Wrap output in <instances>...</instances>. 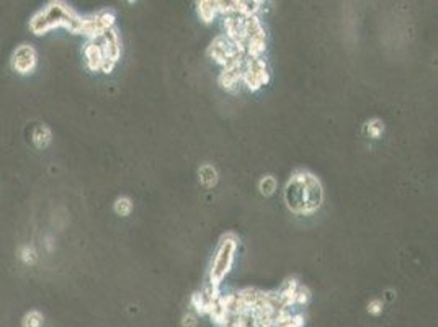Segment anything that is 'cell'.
Listing matches in <instances>:
<instances>
[{
	"label": "cell",
	"mask_w": 438,
	"mask_h": 327,
	"mask_svg": "<svg viewBox=\"0 0 438 327\" xmlns=\"http://www.w3.org/2000/svg\"><path fill=\"white\" fill-rule=\"evenodd\" d=\"M324 201L320 180L307 170H296L285 187V203L296 214H314Z\"/></svg>",
	"instance_id": "cell-1"
},
{
	"label": "cell",
	"mask_w": 438,
	"mask_h": 327,
	"mask_svg": "<svg viewBox=\"0 0 438 327\" xmlns=\"http://www.w3.org/2000/svg\"><path fill=\"white\" fill-rule=\"evenodd\" d=\"M84 18L64 2H49L36 12L30 20V30L36 36H44L54 28H66L72 35H79Z\"/></svg>",
	"instance_id": "cell-2"
},
{
	"label": "cell",
	"mask_w": 438,
	"mask_h": 327,
	"mask_svg": "<svg viewBox=\"0 0 438 327\" xmlns=\"http://www.w3.org/2000/svg\"><path fill=\"white\" fill-rule=\"evenodd\" d=\"M239 247V240L234 234H226L222 240L219 242L216 254L213 257V264L210 269V277H208V285L221 288L222 280L232 269L234 257Z\"/></svg>",
	"instance_id": "cell-3"
},
{
	"label": "cell",
	"mask_w": 438,
	"mask_h": 327,
	"mask_svg": "<svg viewBox=\"0 0 438 327\" xmlns=\"http://www.w3.org/2000/svg\"><path fill=\"white\" fill-rule=\"evenodd\" d=\"M270 80V71L266 66L265 59H245V67H244V76H242V84L249 90L262 89L263 85L268 84Z\"/></svg>",
	"instance_id": "cell-4"
},
{
	"label": "cell",
	"mask_w": 438,
	"mask_h": 327,
	"mask_svg": "<svg viewBox=\"0 0 438 327\" xmlns=\"http://www.w3.org/2000/svg\"><path fill=\"white\" fill-rule=\"evenodd\" d=\"M10 64L18 76H30L38 66V52L31 45H20L13 51Z\"/></svg>",
	"instance_id": "cell-5"
},
{
	"label": "cell",
	"mask_w": 438,
	"mask_h": 327,
	"mask_svg": "<svg viewBox=\"0 0 438 327\" xmlns=\"http://www.w3.org/2000/svg\"><path fill=\"white\" fill-rule=\"evenodd\" d=\"M98 45L101 47V51H103L105 61H110V62H115V64L120 61L121 40H120L118 31H116L115 28L105 31V33L101 35V38L98 40Z\"/></svg>",
	"instance_id": "cell-6"
},
{
	"label": "cell",
	"mask_w": 438,
	"mask_h": 327,
	"mask_svg": "<svg viewBox=\"0 0 438 327\" xmlns=\"http://www.w3.org/2000/svg\"><path fill=\"white\" fill-rule=\"evenodd\" d=\"M84 57H85V66L88 67V71L92 72L101 71V66H103L105 62V56L98 41H87V45L84 46Z\"/></svg>",
	"instance_id": "cell-7"
},
{
	"label": "cell",
	"mask_w": 438,
	"mask_h": 327,
	"mask_svg": "<svg viewBox=\"0 0 438 327\" xmlns=\"http://www.w3.org/2000/svg\"><path fill=\"white\" fill-rule=\"evenodd\" d=\"M31 141L38 149H44L52 141V133L46 125H38L31 133Z\"/></svg>",
	"instance_id": "cell-8"
},
{
	"label": "cell",
	"mask_w": 438,
	"mask_h": 327,
	"mask_svg": "<svg viewBox=\"0 0 438 327\" xmlns=\"http://www.w3.org/2000/svg\"><path fill=\"white\" fill-rule=\"evenodd\" d=\"M198 13H200V18L205 21V23H211V21L219 15L216 2H211V0L198 2Z\"/></svg>",
	"instance_id": "cell-9"
},
{
	"label": "cell",
	"mask_w": 438,
	"mask_h": 327,
	"mask_svg": "<svg viewBox=\"0 0 438 327\" xmlns=\"http://www.w3.org/2000/svg\"><path fill=\"white\" fill-rule=\"evenodd\" d=\"M43 324H44V316H43L40 311H28L23 319H21V326L23 327H43Z\"/></svg>",
	"instance_id": "cell-10"
},
{
	"label": "cell",
	"mask_w": 438,
	"mask_h": 327,
	"mask_svg": "<svg viewBox=\"0 0 438 327\" xmlns=\"http://www.w3.org/2000/svg\"><path fill=\"white\" fill-rule=\"evenodd\" d=\"M95 18H97V23L103 31H108L111 28H115V15L111 12H108V10H103V12L97 13V15H95Z\"/></svg>",
	"instance_id": "cell-11"
},
{
	"label": "cell",
	"mask_w": 438,
	"mask_h": 327,
	"mask_svg": "<svg viewBox=\"0 0 438 327\" xmlns=\"http://www.w3.org/2000/svg\"><path fill=\"white\" fill-rule=\"evenodd\" d=\"M200 179H201L203 184L208 185V187L215 185L216 182H218V172H216V169L213 167V165H205V167H201V170H200Z\"/></svg>",
	"instance_id": "cell-12"
},
{
	"label": "cell",
	"mask_w": 438,
	"mask_h": 327,
	"mask_svg": "<svg viewBox=\"0 0 438 327\" xmlns=\"http://www.w3.org/2000/svg\"><path fill=\"white\" fill-rule=\"evenodd\" d=\"M18 257H20V260L23 262V264L31 265V264H35V262H36V250H35L33 245L25 244V245H21V247H20Z\"/></svg>",
	"instance_id": "cell-13"
},
{
	"label": "cell",
	"mask_w": 438,
	"mask_h": 327,
	"mask_svg": "<svg viewBox=\"0 0 438 327\" xmlns=\"http://www.w3.org/2000/svg\"><path fill=\"white\" fill-rule=\"evenodd\" d=\"M132 211V201L128 196H120L115 201V213L120 216H128Z\"/></svg>",
	"instance_id": "cell-14"
},
{
	"label": "cell",
	"mask_w": 438,
	"mask_h": 327,
	"mask_svg": "<svg viewBox=\"0 0 438 327\" xmlns=\"http://www.w3.org/2000/svg\"><path fill=\"white\" fill-rule=\"evenodd\" d=\"M259 188L262 191V195H265V196L273 195L275 190H276V180L271 175H266V177H263V179L260 180Z\"/></svg>",
	"instance_id": "cell-15"
},
{
	"label": "cell",
	"mask_w": 438,
	"mask_h": 327,
	"mask_svg": "<svg viewBox=\"0 0 438 327\" xmlns=\"http://www.w3.org/2000/svg\"><path fill=\"white\" fill-rule=\"evenodd\" d=\"M311 301V291L307 289V286L299 285L296 296H295V306H306Z\"/></svg>",
	"instance_id": "cell-16"
},
{
	"label": "cell",
	"mask_w": 438,
	"mask_h": 327,
	"mask_svg": "<svg viewBox=\"0 0 438 327\" xmlns=\"http://www.w3.org/2000/svg\"><path fill=\"white\" fill-rule=\"evenodd\" d=\"M366 131H368V135H370L371 138H379L383 135V131H384V125H383V121L381 120H371V121H368V125H366Z\"/></svg>",
	"instance_id": "cell-17"
},
{
	"label": "cell",
	"mask_w": 438,
	"mask_h": 327,
	"mask_svg": "<svg viewBox=\"0 0 438 327\" xmlns=\"http://www.w3.org/2000/svg\"><path fill=\"white\" fill-rule=\"evenodd\" d=\"M383 308H384V304H383V301L379 298H375V299H371L370 303H368V313H370L371 316H379L383 313Z\"/></svg>",
	"instance_id": "cell-18"
},
{
	"label": "cell",
	"mask_w": 438,
	"mask_h": 327,
	"mask_svg": "<svg viewBox=\"0 0 438 327\" xmlns=\"http://www.w3.org/2000/svg\"><path fill=\"white\" fill-rule=\"evenodd\" d=\"M181 326L183 327H196L198 326V316H196L195 313H191V311H188L183 319H181Z\"/></svg>",
	"instance_id": "cell-19"
}]
</instances>
